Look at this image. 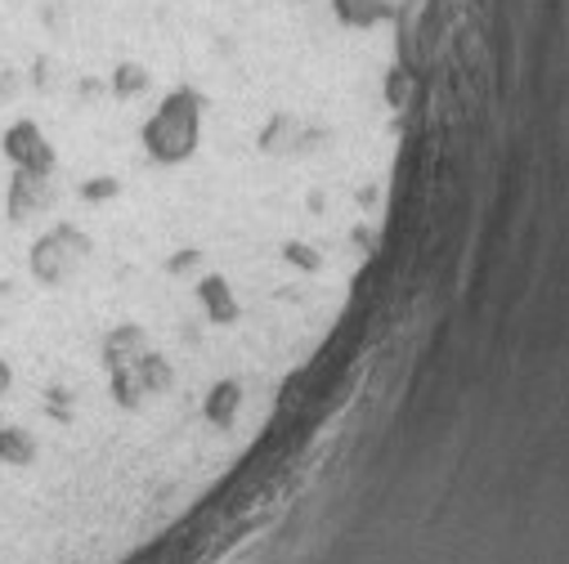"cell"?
Wrapping results in <instances>:
<instances>
[{
    "label": "cell",
    "mask_w": 569,
    "mask_h": 564,
    "mask_svg": "<svg viewBox=\"0 0 569 564\" xmlns=\"http://www.w3.org/2000/svg\"><path fill=\"white\" fill-rule=\"evenodd\" d=\"M0 153H6V162L14 171H59V149L54 139L46 134L41 121L32 117H14L6 125V134H0Z\"/></svg>",
    "instance_id": "1"
},
{
    "label": "cell",
    "mask_w": 569,
    "mask_h": 564,
    "mask_svg": "<svg viewBox=\"0 0 569 564\" xmlns=\"http://www.w3.org/2000/svg\"><path fill=\"white\" fill-rule=\"evenodd\" d=\"M23 94H28V72H23L14 59L0 54V108H6V103H19Z\"/></svg>",
    "instance_id": "2"
}]
</instances>
